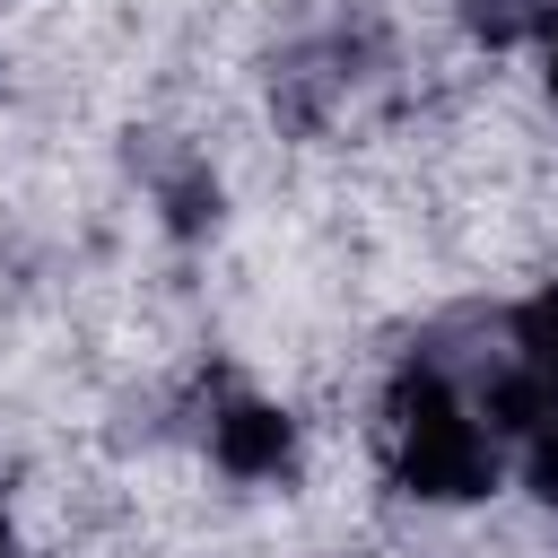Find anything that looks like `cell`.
Wrapping results in <instances>:
<instances>
[{
	"label": "cell",
	"instance_id": "obj_1",
	"mask_svg": "<svg viewBox=\"0 0 558 558\" xmlns=\"http://www.w3.org/2000/svg\"><path fill=\"white\" fill-rule=\"evenodd\" d=\"M384 427H392V480L418 497V506H471L497 488V427L471 392H453L445 366L410 357L384 392Z\"/></svg>",
	"mask_w": 558,
	"mask_h": 558
},
{
	"label": "cell",
	"instance_id": "obj_2",
	"mask_svg": "<svg viewBox=\"0 0 558 558\" xmlns=\"http://www.w3.org/2000/svg\"><path fill=\"white\" fill-rule=\"evenodd\" d=\"M209 453L227 480H279L296 462V418L279 401H227L209 418Z\"/></svg>",
	"mask_w": 558,
	"mask_h": 558
},
{
	"label": "cell",
	"instance_id": "obj_3",
	"mask_svg": "<svg viewBox=\"0 0 558 558\" xmlns=\"http://www.w3.org/2000/svg\"><path fill=\"white\" fill-rule=\"evenodd\" d=\"M514 366L558 401V279H549L541 296H523V305H514Z\"/></svg>",
	"mask_w": 558,
	"mask_h": 558
},
{
	"label": "cell",
	"instance_id": "obj_4",
	"mask_svg": "<svg viewBox=\"0 0 558 558\" xmlns=\"http://www.w3.org/2000/svg\"><path fill=\"white\" fill-rule=\"evenodd\" d=\"M462 17H471V35H488V44H523V35H541V26L558 17V0H462Z\"/></svg>",
	"mask_w": 558,
	"mask_h": 558
},
{
	"label": "cell",
	"instance_id": "obj_5",
	"mask_svg": "<svg viewBox=\"0 0 558 558\" xmlns=\"http://www.w3.org/2000/svg\"><path fill=\"white\" fill-rule=\"evenodd\" d=\"M523 488L558 514V418H541V427L523 436Z\"/></svg>",
	"mask_w": 558,
	"mask_h": 558
},
{
	"label": "cell",
	"instance_id": "obj_6",
	"mask_svg": "<svg viewBox=\"0 0 558 558\" xmlns=\"http://www.w3.org/2000/svg\"><path fill=\"white\" fill-rule=\"evenodd\" d=\"M17 549V523H9V497H0V558Z\"/></svg>",
	"mask_w": 558,
	"mask_h": 558
},
{
	"label": "cell",
	"instance_id": "obj_7",
	"mask_svg": "<svg viewBox=\"0 0 558 558\" xmlns=\"http://www.w3.org/2000/svg\"><path fill=\"white\" fill-rule=\"evenodd\" d=\"M549 105H558V35H549Z\"/></svg>",
	"mask_w": 558,
	"mask_h": 558
}]
</instances>
